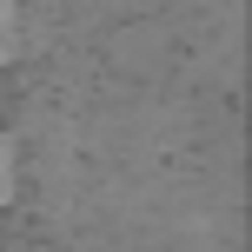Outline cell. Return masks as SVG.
<instances>
[{
    "mask_svg": "<svg viewBox=\"0 0 252 252\" xmlns=\"http://www.w3.org/2000/svg\"><path fill=\"white\" fill-rule=\"evenodd\" d=\"M13 47H20V7L0 0V60H13Z\"/></svg>",
    "mask_w": 252,
    "mask_h": 252,
    "instance_id": "6da1fadb",
    "label": "cell"
},
{
    "mask_svg": "<svg viewBox=\"0 0 252 252\" xmlns=\"http://www.w3.org/2000/svg\"><path fill=\"white\" fill-rule=\"evenodd\" d=\"M13 199V153H7V139H0V206Z\"/></svg>",
    "mask_w": 252,
    "mask_h": 252,
    "instance_id": "7a4b0ae2",
    "label": "cell"
}]
</instances>
